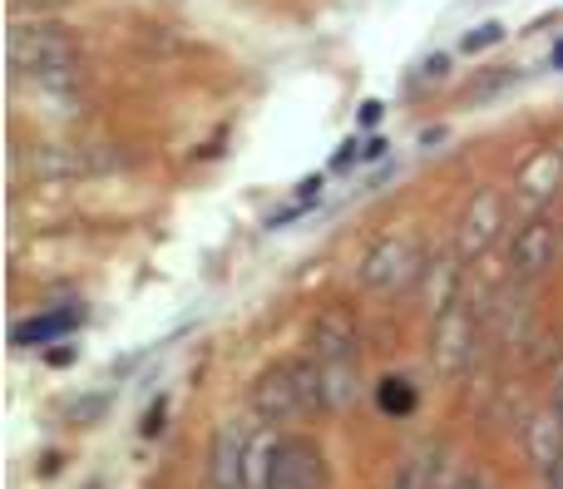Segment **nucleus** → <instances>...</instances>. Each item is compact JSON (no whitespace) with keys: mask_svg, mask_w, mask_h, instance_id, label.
I'll use <instances>...</instances> for the list:
<instances>
[{"mask_svg":"<svg viewBox=\"0 0 563 489\" xmlns=\"http://www.w3.org/2000/svg\"><path fill=\"white\" fill-rule=\"evenodd\" d=\"M529 465H534L539 475L554 470V465L563 460V415L549 405V411H539L534 421H529Z\"/></svg>","mask_w":563,"mask_h":489,"instance_id":"13","label":"nucleus"},{"mask_svg":"<svg viewBox=\"0 0 563 489\" xmlns=\"http://www.w3.org/2000/svg\"><path fill=\"white\" fill-rule=\"evenodd\" d=\"M5 65L20 79L49 89V95H69L85 75V49L79 35L59 20H10L5 30Z\"/></svg>","mask_w":563,"mask_h":489,"instance_id":"1","label":"nucleus"},{"mask_svg":"<svg viewBox=\"0 0 563 489\" xmlns=\"http://www.w3.org/2000/svg\"><path fill=\"white\" fill-rule=\"evenodd\" d=\"M267 489H327V460H321L317 441H307V435H282Z\"/></svg>","mask_w":563,"mask_h":489,"instance_id":"8","label":"nucleus"},{"mask_svg":"<svg viewBox=\"0 0 563 489\" xmlns=\"http://www.w3.org/2000/svg\"><path fill=\"white\" fill-rule=\"evenodd\" d=\"M445 460L450 451L440 441H426L416 451H406V460L390 475V489H445Z\"/></svg>","mask_w":563,"mask_h":489,"instance_id":"11","label":"nucleus"},{"mask_svg":"<svg viewBox=\"0 0 563 489\" xmlns=\"http://www.w3.org/2000/svg\"><path fill=\"white\" fill-rule=\"evenodd\" d=\"M450 489H489V480L479 470H465V475H455V480H450Z\"/></svg>","mask_w":563,"mask_h":489,"instance_id":"20","label":"nucleus"},{"mask_svg":"<svg viewBox=\"0 0 563 489\" xmlns=\"http://www.w3.org/2000/svg\"><path fill=\"white\" fill-rule=\"evenodd\" d=\"M30 5V15L35 10H55V5H69V0H10V10H25Z\"/></svg>","mask_w":563,"mask_h":489,"instance_id":"21","label":"nucleus"},{"mask_svg":"<svg viewBox=\"0 0 563 489\" xmlns=\"http://www.w3.org/2000/svg\"><path fill=\"white\" fill-rule=\"evenodd\" d=\"M445 69H450L445 55H430L426 65H420V85H435V79H445Z\"/></svg>","mask_w":563,"mask_h":489,"instance_id":"19","label":"nucleus"},{"mask_svg":"<svg viewBox=\"0 0 563 489\" xmlns=\"http://www.w3.org/2000/svg\"><path fill=\"white\" fill-rule=\"evenodd\" d=\"M470 356H475V307H470L465 292H460V302L435 316V366H440V376H450V381L465 376Z\"/></svg>","mask_w":563,"mask_h":489,"instance_id":"7","label":"nucleus"},{"mask_svg":"<svg viewBox=\"0 0 563 489\" xmlns=\"http://www.w3.org/2000/svg\"><path fill=\"white\" fill-rule=\"evenodd\" d=\"M544 489H563V460L554 465V470H544Z\"/></svg>","mask_w":563,"mask_h":489,"instance_id":"22","label":"nucleus"},{"mask_svg":"<svg viewBox=\"0 0 563 489\" xmlns=\"http://www.w3.org/2000/svg\"><path fill=\"white\" fill-rule=\"evenodd\" d=\"M426 277H430V316L450 312V307L460 302V292H465V282H460V253H455V257H440V263H430Z\"/></svg>","mask_w":563,"mask_h":489,"instance_id":"14","label":"nucleus"},{"mask_svg":"<svg viewBox=\"0 0 563 489\" xmlns=\"http://www.w3.org/2000/svg\"><path fill=\"white\" fill-rule=\"evenodd\" d=\"M559 184H563V154H554V148H544V154H534L525 168H519V178H515V188H519V203L525 208H544L549 198L559 193Z\"/></svg>","mask_w":563,"mask_h":489,"instance_id":"12","label":"nucleus"},{"mask_svg":"<svg viewBox=\"0 0 563 489\" xmlns=\"http://www.w3.org/2000/svg\"><path fill=\"white\" fill-rule=\"evenodd\" d=\"M79 326V312H45V316H35V322H25V326H15L10 332V342L15 346H45V342H55V336H65V332H75Z\"/></svg>","mask_w":563,"mask_h":489,"instance_id":"15","label":"nucleus"},{"mask_svg":"<svg viewBox=\"0 0 563 489\" xmlns=\"http://www.w3.org/2000/svg\"><path fill=\"white\" fill-rule=\"evenodd\" d=\"M499 40H505V25H499V20H485V25H479L475 35H465V40H460V49H465V55H479V49L499 45Z\"/></svg>","mask_w":563,"mask_h":489,"instance_id":"18","label":"nucleus"},{"mask_svg":"<svg viewBox=\"0 0 563 489\" xmlns=\"http://www.w3.org/2000/svg\"><path fill=\"white\" fill-rule=\"evenodd\" d=\"M247 405H253V415L263 425H297V421H307V415H327L321 371H317V362H311V352L267 366L253 381Z\"/></svg>","mask_w":563,"mask_h":489,"instance_id":"3","label":"nucleus"},{"mask_svg":"<svg viewBox=\"0 0 563 489\" xmlns=\"http://www.w3.org/2000/svg\"><path fill=\"white\" fill-rule=\"evenodd\" d=\"M416 401H420V391L406 381V376H386V381L376 386V405L386 415H410L416 411Z\"/></svg>","mask_w":563,"mask_h":489,"instance_id":"17","label":"nucleus"},{"mask_svg":"<svg viewBox=\"0 0 563 489\" xmlns=\"http://www.w3.org/2000/svg\"><path fill=\"white\" fill-rule=\"evenodd\" d=\"M25 168L35 178H49V184H79V178H99L109 168H119V154L109 144H40L30 148Z\"/></svg>","mask_w":563,"mask_h":489,"instance_id":"5","label":"nucleus"},{"mask_svg":"<svg viewBox=\"0 0 563 489\" xmlns=\"http://www.w3.org/2000/svg\"><path fill=\"white\" fill-rule=\"evenodd\" d=\"M420 267H426V257H420L416 233H390V237H380L366 257H361L356 282L366 287V292H400Z\"/></svg>","mask_w":563,"mask_h":489,"instance_id":"4","label":"nucleus"},{"mask_svg":"<svg viewBox=\"0 0 563 489\" xmlns=\"http://www.w3.org/2000/svg\"><path fill=\"white\" fill-rule=\"evenodd\" d=\"M277 425H267L263 435H253L247 441V489H267V475H273V460H277Z\"/></svg>","mask_w":563,"mask_h":489,"instance_id":"16","label":"nucleus"},{"mask_svg":"<svg viewBox=\"0 0 563 489\" xmlns=\"http://www.w3.org/2000/svg\"><path fill=\"white\" fill-rule=\"evenodd\" d=\"M307 352L321 371L327 415L351 411L361 396V346H356V322L346 316V307H321V312L311 316Z\"/></svg>","mask_w":563,"mask_h":489,"instance_id":"2","label":"nucleus"},{"mask_svg":"<svg viewBox=\"0 0 563 489\" xmlns=\"http://www.w3.org/2000/svg\"><path fill=\"white\" fill-rule=\"evenodd\" d=\"M559 237H563V223H554L549 213H534V218H529V223L515 233V243H509V273L525 282V277H539L544 267H554Z\"/></svg>","mask_w":563,"mask_h":489,"instance_id":"9","label":"nucleus"},{"mask_svg":"<svg viewBox=\"0 0 563 489\" xmlns=\"http://www.w3.org/2000/svg\"><path fill=\"white\" fill-rule=\"evenodd\" d=\"M247 431L243 421H223L208 441V470H203V489H247Z\"/></svg>","mask_w":563,"mask_h":489,"instance_id":"6","label":"nucleus"},{"mask_svg":"<svg viewBox=\"0 0 563 489\" xmlns=\"http://www.w3.org/2000/svg\"><path fill=\"white\" fill-rule=\"evenodd\" d=\"M361 119H366V124H376V119H380V104H376V99H371V104H361Z\"/></svg>","mask_w":563,"mask_h":489,"instance_id":"23","label":"nucleus"},{"mask_svg":"<svg viewBox=\"0 0 563 489\" xmlns=\"http://www.w3.org/2000/svg\"><path fill=\"white\" fill-rule=\"evenodd\" d=\"M505 213H509L505 193H499V188H479V193L470 198L465 218H460L455 253H460V257H479V253H485V247L499 237V227H505Z\"/></svg>","mask_w":563,"mask_h":489,"instance_id":"10","label":"nucleus"}]
</instances>
